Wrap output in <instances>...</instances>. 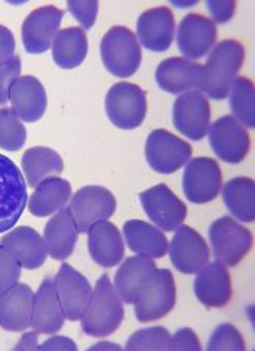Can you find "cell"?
<instances>
[{
    "instance_id": "5",
    "label": "cell",
    "mask_w": 255,
    "mask_h": 351,
    "mask_svg": "<svg viewBox=\"0 0 255 351\" xmlns=\"http://www.w3.org/2000/svg\"><path fill=\"white\" fill-rule=\"evenodd\" d=\"M105 110L111 123L123 130L139 128L146 117V93L136 84L118 82L109 88Z\"/></svg>"
},
{
    "instance_id": "25",
    "label": "cell",
    "mask_w": 255,
    "mask_h": 351,
    "mask_svg": "<svg viewBox=\"0 0 255 351\" xmlns=\"http://www.w3.org/2000/svg\"><path fill=\"white\" fill-rule=\"evenodd\" d=\"M64 312L55 290L54 281L47 278L34 294L31 326L37 334H55L64 325Z\"/></svg>"
},
{
    "instance_id": "19",
    "label": "cell",
    "mask_w": 255,
    "mask_h": 351,
    "mask_svg": "<svg viewBox=\"0 0 255 351\" xmlns=\"http://www.w3.org/2000/svg\"><path fill=\"white\" fill-rule=\"evenodd\" d=\"M175 18L172 10L158 6L143 12L137 19V38L145 49L150 51H166L174 41Z\"/></svg>"
},
{
    "instance_id": "30",
    "label": "cell",
    "mask_w": 255,
    "mask_h": 351,
    "mask_svg": "<svg viewBox=\"0 0 255 351\" xmlns=\"http://www.w3.org/2000/svg\"><path fill=\"white\" fill-rule=\"evenodd\" d=\"M22 167H24L27 183L31 188H36L44 180L57 178L63 171V160L51 148L34 147L24 154Z\"/></svg>"
},
{
    "instance_id": "17",
    "label": "cell",
    "mask_w": 255,
    "mask_h": 351,
    "mask_svg": "<svg viewBox=\"0 0 255 351\" xmlns=\"http://www.w3.org/2000/svg\"><path fill=\"white\" fill-rule=\"evenodd\" d=\"M168 252L172 265L183 274H197L210 259L206 240L188 226L175 230Z\"/></svg>"
},
{
    "instance_id": "29",
    "label": "cell",
    "mask_w": 255,
    "mask_h": 351,
    "mask_svg": "<svg viewBox=\"0 0 255 351\" xmlns=\"http://www.w3.org/2000/svg\"><path fill=\"white\" fill-rule=\"evenodd\" d=\"M34 189V193L28 201V208L31 214L36 217H47L63 210L72 196L70 183L60 178L44 180Z\"/></svg>"
},
{
    "instance_id": "37",
    "label": "cell",
    "mask_w": 255,
    "mask_h": 351,
    "mask_svg": "<svg viewBox=\"0 0 255 351\" xmlns=\"http://www.w3.org/2000/svg\"><path fill=\"white\" fill-rule=\"evenodd\" d=\"M21 269L19 262L0 245V294L19 281Z\"/></svg>"
},
{
    "instance_id": "14",
    "label": "cell",
    "mask_w": 255,
    "mask_h": 351,
    "mask_svg": "<svg viewBox=\"0 0 255 351\" xmlns=\"http://www.w3.org/2000/svg\"><path fill=\"white\" fill-rule=\"evenodd\" d=\"M157 84L170 94L202 91L206 84L204 66L185 58H170L159 63Z\"/></svg>"
},
{
    "instance_id": "33",
    "label": "cell",
    "mask_w": 255,
    "mask_h": 351,
    "mask_svg": "<svg viewBox=\"0 0 255 351\" xmlns=\"http://www.w3.org/2000/svg\"><path fill=\"white\" fill-rule=\"evenodd\" d=\"M229 106L232 110V117H235L243 126L252 129L255 126L254 113V84L245 76H237L229 90Z\"/></svg>"
},
{
    "instance_id": "28",
    "label": "cell",
    "mask_w": 255,
    "mask_h": 351,
    "mask_svg": "<svg viewBox=\"0 0 255 351\" xmlns=\"http://www.w3.org/2000/svg\"><path fill=\"white\" fill-rule=\"evenodd\" d=\"M158 269L157 263L148 256H130L121 265L114 278V289L118 293L121 300L133 303L137 293L143 287L152 274Z\"/></svg>"
},
{
    "instance_id": "24",
    "label": "cell",
    "mask_w": 255,
    "mask_h": 351,
    "mask_svg": "<svg viewBox=\"0 0 255 351\" xmlns=\"http://www.w3.org/2000/svg\"><path fill=\"white\" fill-rule=\"evenodd\" d=\"M0 245L25 269L40 268L49 255L44 239L31 227H18L12 230L2 237Z\"/></svg>"
},
{
    "instance_id": "39",
    "label": "cell",
    "mask_w": 255,
    "mask_h": 351,
    "mask_svg": "<svg viewBox=\"0 0 255 351\" xmlns=\"http://www.w3.org/2000/svg\"><path fill=\"white\" fill-rule=\"evenodd\" d=\"M98 8L99 3L98 2H68V9L70 10V14L81 22V28L90 29L94 27L95 21H96V15H98Z\"/></svg>"
},
{
    "instance_id": "40",
    "label": "cell",
    "mask_w": 255,
    "mask_h": 351,
    "mask_svg": "<svg viewBox=\"0 0 255 351\" xmlns=\"http://www.w3.org/2000/svg\"><path fill=\"white\" fill-rule=\"evenodd\" d=\"M207 9L213 16V22L226 24L235 15L237 2L235 0H207Z\"/></svg>"
},
{
    "instance_id": "32",
    "label": "cell",
    "mask_w": 255,
    "mask_h": 351,
    "mask_svg": "<svg viewBox=\"0 0 255 351\" xmlns=\"http://www.w3.org/2000/svg\"><path fill=\"white\" fill-rule=\"evenodd\" d=\"M224 202L229 213L242 223H252L255 217V184L250 178H235L224 186Z\"/></svg>"
},
{
    "instance_id": "3",
    "label": "cell",
    "mask_w": 255,
    "mask_h": 351,
    "mask_svg": "<svg viewBox=\"0 0 255 351\" xmlns=\"http://www.w3.org/2000/svg\"><path fill=\"white\" fill-rule=\"evenodd\" d=\"M101 59L105 69L117 78L135 75L142 63L140 43L126 27H113L101 41Z\"/></svg>"
},
{
    "instance_id": "41",
    "label": "cell",
    "mask_w": 255,
    "mask_h": 351,
    "mask_svg": "<svg viewBox=\"0 0 255 351\" xmlns=\"http://www.w3.org/2000/svg\"><path fill=\"white\" fill-rule=\"evenodd\" d=\"M170 350H194L200 351L202 344L198 341L197 334L190 328H183L176 331L174 337H171Z\"/></svg>"
},
{
    "instance_id": "11",
    "label": "cell",
    "mask_w": 255,
    "mask_h": 351,
    "mask_svg": "<svg viewBox=\"0 0 255 351\" xmlns=\"http://www.w3.org/2000/svg\"><path fill=\"white\" fill-rule=\"evenodd\" d=\"M209 144L225 162L238 164L245 160L251 147L248 130L235 117L224 116L209 128Z\"/></svg>"
},
{
    "instance_id": "20",
    "label": "cell",
    "mask_w": 255,
    "mask_h": 351,
    "mask_svg": "<svg viewBox=\"0 0 255 351\" xmlns=\"http://www.w3.org/2000/svg\"><path fill=\"white\" fill-rule=\"evenodd\" d=\"M34 291L29 285L16 282L0 294V328L21 332L31 328Z\"/></svg>"
},
{
    "instance_id": "31",
    "label": "cell",
    "mask_w": 255,
    "mask_h": 351,
    "mask_svg": "<svg viewBox=\"0 0 255 351\" xmlns=\"http://www.w3.org/2000/svg\"><path fill=\"white\" fill-rule=\"evenodd\" d=\"M53 59L63 69H73L82 64L88 54V38L81 27L59 31L53 41Z\"/></svg>"
},
{
    "instance_id": "8",
    "label": "cell",
    "mask_w": 255,
    "mask_h": 351,
    "mask_svg": "<svg viewBox=\"0 0 255 351\" xmlns=\"http://www.w3.org/2000/svg\"><path fill=\"white\" fill-rule=\"evenodd\" d=\"M149 166L161 174H172L184 167L193 156V148L187 141L165 129L149 134L145 145Z\"/></svg>"
},
{
    "instance_id": "44",
    "label": "cell",
    "mask_w": 255,
    "mask_h": 351,
    "mask_svg": "<svg viewBox=\"0 0 255 351\" xmlns=\"http://www.w3.org/2000/svg\"><path fill=\"white\" fill-rule=\"evenodd\" d=\"M38 334L34 332H27L22 335V338L18 341V344L14 347V350H38Z\"/></svg>"
},
{
    "instance_id": "18",
    "label": "cell",
    "mask_w": 255,
    "mask_h": 351,
    "mask_svg": "<svg viewBox=\"0 0 255 351\" xmlns=\"http://www.w3.org/2000/svg\"><path fill=\"white\" fill-rule=\"evenodd\" d=\"M217 40L215 22L203 15L190 14L183 18L176 34V43L185 59L196 60L212 51Z\"/></svg>"
},
{
    "instance_id": "10",
    "label": "cell",
    "mask_w": 255,
    "mask_h": 351,
    "mask_svg": "<svg viewBox=\"0 0 255 351\" xmlns=\"http://www.w3.org/2000/svg\"><path fill=\"white\" fill-rule=\"evenodd\" d=\"M116 208V197L108 189L103 186H85L73 195L69 211L79 233H86L94 224L113 217Z\"/></svg>"
},
{
    "instance_id": "27",
    "label": "cell",
    "mask_w": 255,
    "mask_h": 351,
    "mask_svg": "<svg viewBox=\"0 0 255 351\" xmlns=\"http://www.w3.org/2000/svg\"><path fill=\"white\" fill-rule=\"evenodd\" d=\"M123 234L129 249L137 255L159 259L168 252L170 243L162 230L142 219H129L123 226Z\"/></svg>"
},
{
    "instance_id": "21",
    "label": "cell",
    "mask_w": 255,
    "mask_h": 351,
    "mask_svg": "<svg viewBox=\"0 0 255 351\" xmlns=\"http://www.w3.org/2000/svg\"><path fill=\"white\" fill-rule=\"evenodd\" d=\"M196 298L206 307H224L232 299V280L228 268L217 261L206 263L194 280Z\"/></svg>"
},
{
    "instance_id": "35",
    "label": "cell",
    "mask_w": 255,
    "mask_h": 351,
    "mask_svg": "<svg viewBox=\"0 0 255 351\" xmlns=\"http://www.w3.org/2000/svg\"><path fill=\"white\" fill-rule=\"evenodd\" d=\"M171 334L163 326L140 329L127 339L126 350H170Z\"/></svg>"
},
{
    "instance_id": "12",
    "label": "cell",
    "mask_w": 255,
    "mask_h": 351,
    "mask_svg": "<svg viewBox=\"0 0 255 351\" xmlns=\"http://www.w3.org/2000/svg\"><path fill=\"white\" fill-rule=\"evenodd\" d=\"M210 104L202 91H188L176 98L172 107L175 129L191 141H200L210 128Z\"/></svg>"
},
{
    "instance_id": "36",
    "label": "cell",
    "mask_w": 255,
    "mask_h": 351,
    "mask_svg": "<svg viewBox=\"0 0 255 351\" xmlns=\"http://www.w3.org/2000/svg\"><path fill=\"white\" fill-rule=\"evenodd\" d=\"M207 350L209 351H220V350L243 351L245 350V341H243L241 332L234 325L222 324L215 329L213 334L210 335Z\"/></svg>"
},
{
    "instance_id": "7",
    "label": "cell",
    "mask_w": 255,
    "mask_h": 351,
    "mask_svg": "<svg viewBox=\"0 0 255 351\" xmlns=\"http://www.w3.org/2000/svg\"><path fill=\"white\" fill-rule=\"evenodd\" d=\"M209 237L216 261L225 267H237L252 247L250 230L230 217L215 219L209 228Z\"/></svg>"
},
{
    "instance_id": "6",
    "label": "cell",
    "mask_w": 255,
    "mask_h": 351,
    "mask_svg": "<svg viewBox=\"0 0 255 351\" xmlns=\"http://www.w3.org/2000/svg\"><path fill=\"white\" fill-rule=\"evenodd\" d=\"M27 202L25 176L12 160L0 154V234L18 223Z\"/></svg>"
},
{
    "instance_id": "9",
    "label": "cell",
    "mask_w": 255,
    "mask_h": 351,
    "mask_svg": "<svg viewBox=\"0 0 255 351\" xmlns=\"http://www.w3.org/2000/svg\"><path fill=\"white\" fill-rule=\"evenodd\" d=\"M224 188V176L216 160L198 157L187 162L183 174V189L193 204L215 201Z\"/></svg>"
},
{
    "instance_id": "23",
    "label": "cell",
    "mask_w": 255,
    "mask_h": 351,
    "mask_svg": "<svg viewBox=\"0 0 255 351\" xmlns=\"http://www.w3.org/2000/svg\"><path fill=\"white\" fill-rule=\"evenodd\" d=\"M88 249L92 259L103 268H113L124 258V241L118 228L108 219L88 230Z\"/></svg>"
},
{
    "instance_id": "34",
    "label": "cell",
    "mask_w": 255,
    "mask_h": 351,
    "mask_svg": "<svg viewBox=\"0 0 255 351\" xmlns=\"http://www.w3.org/2000/svg\"><path fill=\"white\" fill-rule=\"evenodd\" d=\"M27 141V129L12 108H0V148L18 151Z\"/></svg>"
},
{
    "instance_id": "38",
    "label": "cell",
    "mask_w": 255,
    "mask_h": 351,
    "mask_svg": "<svg viewBox=\"0 0 255 351\" xmlns=\"http://www.w3.org/2000/svg\"><path fill=\"white\" fill-rule=\"evenodd\" d=\"M21 76V59L18 56L0 63V106L9 101L10 88Z\"/></svg>"
},
{
    "instance_id": "45",
    "label": "cell",
    "mask_w": 255,
    "mask_h": 351,
    "mask_svg": "<svg viewBox=\"0 0 255 351\" xmlns=\"http://www.w3.org/2000/svg\"><path fill=\"white\" fill-rule=\"evenodd\" d=\"M90 350H121V347L118 344H113V343H98V344L90 347Z\"/></svg>"
},
{
    "instance_id": "43",
    "label": "cell",
    "mask_w": 255,
    "mask_h": 351,
    "mask_svg": "<svg viewBox=\"0 0 255 351\" xmlns=\"http://www.w3.org/2000/svg\"><path fill=\"white\" fill-rule=\"evenodd\" d=\"M38 350H77V346L72 338L68 337H51L46 343L41 344Z\"/></svg>"
},
{
    "instance_id": "13",
    "label": "cell",
    "mask_w": 255,
    "mask_h": 351,
    "mask_svg": "<svg viewBox=\"0 0 255 351\" xmlns=\"http://www.w3.org/2000/svg\"><path fill=\"white\" fill-rule=\"evenodd\" d=\"M140 202L152 223L162 232H175L185 221V204L163 183L142 192Z\"/></svg>"
},
{
    "instance_id": "15",
    "label": "cell",
    "mask_w": 255,
    "mask_h": 351,
    "mask_svg": "<svg viewBox=\"0 0 255 351\" xmlns=\"http://www.w3.org/2000/svg\"><path fill=\"white\" fill-rule=\"evenodd\" d=\"M64 12L55 6H41L27 16L22 25V41L31 54L47 51L59 34Z\"/></svg>"
},
{
    "instance_id": "16",
    "label": "cell",
    "mask_w": 255,
    "mask_h": 351,
    "mask_svg": "<svg viewBox=\"0 0 255 351\" xmlns=\"http://www.w3.org/2000/svg\"><path fill=\"white\" fill-rule=\"evenodd\" d=\"M53 281L66 319L79 321L94 291L90 281L68 263H63Z\"/></svg>"
},
{
    "instance_id": "2",
    "label": "cell",
    "mask_w": 255,
    "mask_h": 351,
    "mask_svg": "<svg viewBox=\"0 0 255 351\" xmlns=\"http://www.w3.org/2000/svg\"><path fill=\"white\" fill-rule=\"evenodd\" d=\"M245 59V49L237 40H225L215 46L204 64L206 84L204 95L213 100H224L228 97L230 85Z\"/></svg>"
},
{
    "instance_id": "26",
    "label": "cell",
    "mask_w": 255,
    "mask_h": 351,
    "mask_svg": "<svg viewBox=\"0 0 255 351\" xmlns=\"http://www.w3.org/2000/svg\"><path fill=\"white\" fill-rule=\"evenodd\" d=\"M79 228H77L75 218L72 217L69 208H63L44 227V243L47 247V254L57 261L69 258L76 246Z\"/></svg>"
},
{
    "instance_id": "42",
    "label": "cell",
    "mask_w": 255,
    "mask_h": 351,
    "mask_svg": "<svg viewBox=\"0 0 255 351\" xmlns=\"http://www.w3.org/2000/svg\"><path fill=\"white\" fill-rule=\"evenodd\" d=\"M15 38L14 34L6 27L0 25V63L14 58Z\"/></svg>"
},
{
    "instance_id": "1",
    "label": "cell",
    "mask_w": 255,
    "mask_h": 351,
    "mask_svg": "<svg viewBox=\"0 0 255 351\" xmlns=\"http://www.w3.org/2000/svg\"><path fill=\"white\" fill-rule=\"evenodd\" d=\"M124 319V306L107 274L98 280L91 300L82 315V331L95 338L116 332Z\"/></svg>"
},
{
    "instance_id": "22",
    "label": "cell",
    "mask_w": 255,
    "mask_h": 351,
    "mask_svg": "<svg viewBox=\"0 0 255 351\" xmlns=\"http://www.w3.org/2000/svg\"><path fill=\"white\" fill-rule=\"evenodd\" d=\"M9 101L14 113L24 122H38L46 113L47 94L36 76H19L10 88Z\"/></svg>"
},
{
    "instance_id": "4",
    "label": "cell",
    "mask_w": 255,
    "mask_h": 351,
    "mask_svg": "<svg viewBox=\"0 0 255 351\" xmlns=\"http://www.w3.org/2000/svg\"><path fill=\"white\" fill-rule=\"evenodd\" d=\"M176 302V287L170 269H157L143 284L135 302L137 321L152 322L168 315Z\"/></svg>"
}]
</instances>
